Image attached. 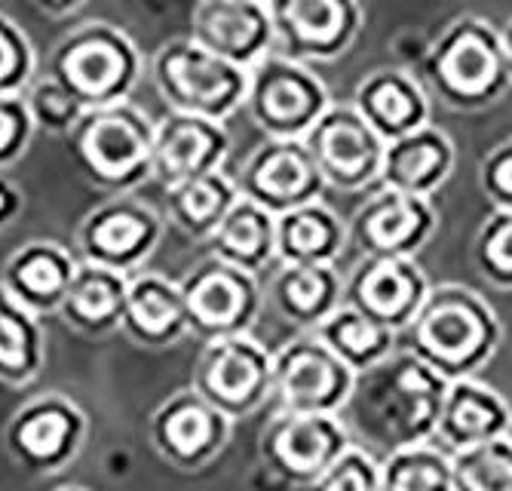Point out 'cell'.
Returning <instances> with one entry per match:
<instances>
[{"label": "cell", "instance_id": "6da1fadb", "mask_svg": "<svg viewBox=\"0 0 512 491\" xmlns=\"http://www.w3.org/2000/svg\"><path fill=\"white\" fill-rule=\"evenodd\" d=\"M448 381L399 347L384 363L356 375L341 409L353 449L384 461L402 449L433 442Z\"/></svg>", "mask_w": 512, "mask_h": 491}, {"label": "cell", "instance_id": "7a4b0ae2", "mask_svg": "<svg viewBox=\"0 0 512 491\" xmlns=\"http://www.w3.org/2000/svg\"><path fill=\"white\" fill-rule=\"evenodd\" d=\"M503 329L485 295L460 283L433 286L414 323L399 335V347L427 363L439 378H476L500 347Z\"/></svg>", "mask_w": 512, "mask_h": 491}, {"label": "cell", "instance_id": "3957f363", "mask_svg": "<svg viewBox=\"0 0 512 491\" xmlns=\"http://www.w3.org/2000/svg\"><path fill=\"white\" fill-rule=\"evenodd\" d=\"M421 83L430 99L451 111H482L497 105L509 89L512 74L500 28L476 13H463L442 28L424 59Z\"/></svg>", "mask_w": 512, "mask_h": 491}, {"label": "cell", "instance_id": "277c9868", "mask_svg": "<svg viewBox=\"0 0 512 491\" xmlns=\"http://www.w3.org/2000/svg\"><path fill=\"white\" fill-rule=\"evenodd\" d=\"M243 108L270 142H304L332 108V96L310 65L273 53L249 71Z\"/></svg>", "mask_w": 512, "mask_h": 491}, {"label": "cell", "instance_id": "5b68a950", "mask_svg": "<svg viewBox=\"0 0 512 491\" xmlns=\"http://www.w3.org/2000/svg\"><path fill=\"white\" fill-rule=\"evenodd\" d=\"M356 375L313 332L273 353V415H341Z\"/></svg>", "mask_w": 512, "mask_h": 491}, {"label": "cell", "instance_id": "8992f818", "mask_svg": "<svg viewBox=\"0 0 512 491\" xmlns=\"http://www.w3.org/2000/svg\"><path fill=\"white\" fill-rule=\"evenodd\" d=\"M157 80L175 114L212 123H221L240 105H246L249 93V71L209 56L191 40L172 43L163 50L157 62Z\"/></svg>", "mask_w": 512, "mask_h": 491}, {"label": "cell", "instance_id": "52a82bcc", "mask_svg": "<svg viewBox=\"0 0 512 491\" xmlns=\"http://www.w3.org/2000/svg\"><path fill=\"white\" fill-rule=\"evenodd\" d=\"M304 145L325 188L356 194L381 185L387 142L359 117L353 102H332V108L307 132Z\"/></svg>", "mask_w": 512, "mask_h": 491}, {"label": "cell", "instance_id": "ba28073f", "mask_svg": "<svg viewBox=\"0 0 512 491\" xmlns=\"http://www.w3.org/2000/svg\"><path fill=\"white\" fill-rule=\"evenodd\" d=\"M353 449L338 415H273L261 430V458L273 476L310 488Z\"/></svg>", "mask_w": 512, "mask_h": 491}, {"label": "cell", "instance_id": "9c48e42d", "mask_svg": "<svg viewBox=\"0 0 512 491\" xmlns=\"http://www.w3.org/2000/svg\"><path fill=\"white\" fill-rule=\"evenodd\" d=\"M276 53L301 65L341 59L362 34L365 10L356 0H273Z\"/></svg>", "mask_w": 512, "mask_h": 491}, {"label": "cell", "instance_id": "30bf717a", "mask_svg": "<svg viewBox=\"0 0 512 491\" xmlns=\"http://www.w3.org/2000/svg\"><path fill=\"white\" fill-rule=\"evenodd\" d=\"M273 353L249 335L209 344L197 369V396L227 421L252 415L270 399Z\"/></svg>", "mask_w": 512, "mask_h": 491}, {"label": "cell", "instance_id": "8fae6325", "mask_svg": "<svg viewBox=\"0 0 512 491\" xmlns=\"http://www.w3.org/2000/svg\"><path fill=\"white\" fill-rule=\"evenodd\" d=\"M188 326L206 341L246 335L261 310V289L252 274L224 261H209L181 289Z\"/></svg>", "mask_w": 512, "mask_h": 491}, {"label": "cell", "instance_id": "7c38bea8", "mask_svg": "<svg viewBox=\"0 0 512 491\" xmlns=\"http://www.w3.org/2000/svg\"><path fill=\"white\" fill-rule=\"evenodd\" d=\"M243 200L261 206L273 218L322 203L325 182L304 142H264L237 178Z\"/></svg>", "mask_w": 512, "mask_h": 491}, {"label": "cell", "instance_id": "4fadbf2b", "mask_svg": "<svg viewBox=\"0 0 512 491\" xmlns=\"http://www.w3.org/2000/svg\"><path fill=\"white\" fill-rule=\"evenodd\" d=\"M191 43L209 56L252 71L276 53V28L264 0H206L191 13Z\"/></svg>", "mask_w": 512, "mask_h": 491}, {"label": "cell", "instance_id": "5bb4252c", "mask_svg": "<svg viewBox=\"0 0 512 491\" xmlns=\"http://www.w3.org/2000/svg\"><path fill=\"white\" fill-rule=\"evenodd\" d=\"M430 280L414 258H362L344 283V304L402 335L430 295Z\"/></svg>", "mask_w": 512, "mask_h": 491}, {"label": "cell", "instance_id": "9a60e30c", "mask_svg": "<svg viewBox=\"0 0 512 491\" xmlns=\"http://www.w3.org/2000/svg\"><path fill=\"white\" fill-rule=\"evenodd\" d=\"M439 215L430 200L378 188L347 221L350 243L362 258H414L436 234Z\"/></svg>", "mask_w": 512, "mask_h": 491}, {"label": "cell", "instance_id": "2e32d148", "mask_svg": "<svg viewBox=\"0 0 512 491\" xmlns=\"http://www.w3.org/2000/svg\"><path fill=\"white\" fill-rule=\"evenodd\" d=\"M359 117L390 145L433 123V99L408 68H378L359 80L353 93Z\"/></svg>", "mask_w": 512, "mask_h": 491}, {"label": "cell", "instance_id": "e0dca14e", "mask_svg": "<svg viewBox=\"0 0 512 491\" xmlns=\"http://www.w3.org/2000/svg\"><path fill=\"white\" fill-rule=\"evenodd\" d=\"M503 436H512V406L506 403V396L479 378L451 381L433 436L439 449L454 458Z\"/></svg>", "mask_w": 512, "mask_h": 491}, {"label": "cell", "instance_id": "ac0fdd59", "mask_svg": "<svg viewBox=\"0 0 512 491\" xmlns=\"http://www.w3.org/2000/svg\"><path fill=\"white\" fill-rule=\"evenodd\" d=\"M227 154V132L221 123L172 114L154 136L151 169L160 182L172 191L194 182V178L221 172V160Z\"/></svg>", "mask_w": 512, "mask_h": 491}, {"label": "cell", "instance_id": "d6986e66", "mask_svg": "<svg viewBox=\"0 0 512 491\" xmlns=\"http://www.w3.org/2000/svg\"><path fill=\"white\" fill-rule=\"evenodd\" d=\"M454 163H457L454 142L448 139L445 129L430 123L411 132V136L387 145L384 166H381V188L433 203V197L451 178Z\"/></svg>", "mask_w": 512, "mask_h": 491}, {"label": "cell", "instance_id": "ffe728a7", "mask_svg": "<svg viewBox=\"0 0 512 491\" xmlns=\"http://www.w3.org/2000/svg\"><path fill=\"white\" fill-rule=\"evenodd\" d=\"M344 283L338 264H279L267 301L286 323L313 332L344 304Z\"/></svg>", "mask_w": 512, "mask_h": 491}, {"label": "cell", "instance_id": "44dd1931", "mask_svg": "<svg viewBox=\"0 0 512 491\" xmlns=\"http://www.w3.org/2000/svg\"><path fill=\"white\" fill-rule=\"evenodd\" d=\"M151 148L154 136L142 123V117L123 108L86 120L80 132V151L89 169L102 178L126 182V178L138 175L145 166H151Z\"/></svg>", "mask_w": 512, "mask_h": 491}, {"label": "cell", "instance_id": "7402d4cb", "mask_svg": "<svg viewBox=\"0 0 512 491\" xmlns=\"http://www.w3.org/2000/svg\"><path fill=\"white\" fill-rule=\"evenodd\" d=\"M347 243V221L325 203L276 218V264H338Z\"/></svg>", "mask_w": 512, "mask_h": 491}, {"label": "cell", "instance_id": "603a6c76", "mask_svg": "<svg viewBox=\"0 0 512 491\" xmlns=\"http://www.w3.org/2000/svg\"><path fill=\"white\" fill-rule=\"evenodd\" d=\"M227 427L230 421L218 415L206 399H200L197 393H184L160 412L157 439L160 449L175 464L191 467V464H203L221 449L227 439Z\"/></svg>", "mask_w": 512, "mask_h": 491}, {"label": "cell", "instance_id": "cb8c5ba5", "mask_svg": "<svg viewBox=\"0 0 512 491\" xmlns=\"http://www.w3.org/2000/svg\"><path fill=\"white\" fill-rule=\"evenodd\" d=\"M65 89L83 102H105L117 89H123L132 77V59L123 43L111 37L80 40L62 56Z\"/></svg>", "mask_w": 512, "mask_h": 491}, {"label": "cell", "instance_id": "d4e9b609", "mask_svg": "<svg viewBox=\"0 0 512 491\" xmlns=\"http://www.w3.org/2000/svg\"><path fill=\"white\" fill-rule=\"evenodd\" d=\"M209 243L215 261H224L255 277L276 261V218L240 197V203L227 212Z\"/></svg>", "mask_w": 512, "mask_h": 491}, {"label": "cell", "instance_id": "484cf974", "mask_svg": "<svg viewBox=\"0 0 512 491\" xmlns=\"http://www.w3.org/2000/svg\"><path fill=\"white\" fill-rule=\"evenodd\" d=\"M313 335L329 347L353 375L368 372L371 366L384 363L390 353L399 350L396 332L384 329L375 320H368L365 314H359V310L347 304H341L319 329H313Z\"/></svg>", "mask_w": 512, "mask_h": 491}, {"label": "cell", "instance_id": "4316f807", "mask_svg": "<svg viewBox=\"0 0 512 491\" xmlns=\"http://www.w3.org/2000/svg\"><path fill=\"white\" fill-rule=\"evenodd\" d=\"M240 203V191L234 178L224 172H212L194 182L169 191V212L181 231L191 237H212L227 212Z\"/></svg>", "mask_w": 512, "mask_h": 491}, {"label": "cell", "instance_id": "83f0119b", "mask_svg": "<svg viewBox=\"0 0 512 491\" xmlns=\"http://www.w3.org/2000/svg\"><path fill=\"white\" fill-rule=\"evenodd\" d=\"M126 320L138 338L148 341H166L175 338L188 326V310H184L181 289H172L160 277L138 280L126 292Z\"/></svg>", "mask_w": 512, "mask_h": 491}, {"label": "cell", "instance_id": "f1b7e54d", "mask_svg": "<svg viewBox=\"0 0 512 491\" xmlns=\"http://www.w3.org/2000/svg\"><path fill=\"white\" fill-rule=\"evenodd\" d=\"M381 491H454L451 455L421 442L381 461Z\"/></svg>", "mask_w": 512, "mask_h": 491}, {"label": "cell", "instance_id": "f546056e", "mask_svg": "<svg viewBox=\"0 0 512 491\" xmlns=\"http://www.w3.org/2000/svg\"><path fill=\"white\" fill-rule=\"evenodd\" d=\"M454 491H512V436L451 458Z\"/></svg>", "mask_w": 512, "mask_h": 491}, {"label": "cell", "instance_id": "4dcf8cb0", "mask_svg": "<svg viewBox=\"0 0 512 491\" xmlns=\"http://www.w3.org/2000/svg\"><path fill=\"white\" fill-rule=\"evenodd\" d=\"M154 237V218L138 212H111L89 228V249L102 258H132L148 249Z\"/></svg>", "mask_w": 512, "mask_h": 491}, {"label": "cell", "instance_id": "1f68e13d", "mask_svg": "<svg viewBox=\"0 0 512 491\" xmlns=\"http://www.w3.org/2000/svg\"><path fill=\"white\" fill-rule=\"evenodd\" d=\"M473 261L491 286L512 289V212H491L485 218L473 240Z\"/></svg>", "mask_w": 512, "mask_h": 491}, {"label": "cell", "instance_id": "d6a6232c", "mask_svg": "<svg viewBox=\"0 0 512 491\" xmlns=\"http://www.w3.org/2000/svg\"><path fill=\"white\" fill-rule=\"evenodd\" d=\"M123 304V283L108 271H83L68 289V310L80 323H108Z\"/></svg>", "mask_w": 512, "mask_h": 491}, {"label": "cell", "instance_id": "836d02e7", "mask_svg": "<svg viewBox=\"0 0 512 491\" xmlns=\"http://www.w3.org/2000/svg\"><path fill=\"white\" fill-rule=\"evenodd\" d=\"M68 433H71V418L59 409H40L34 415H28L22 424H19V445L22 452L37 458V461H50L56 458L65 442H68Z\"/></svg>", "mask_w": 512, "mask_h": 491}, {"label": "cell", "instance_id": "e575fe53", "mask_svg": "<svg viewBox=\"0 0 512 491\" xmlns=\"http://www.w3.org/2000/svg\"><path fill=\"white\" fill-rule=\"evenodd\" d=\"M13 280H16L19 292H25V298H31V301H53L68 286V271H65V264L53 252L37 249V252L25 255L16 264Z\"/></svg>", "mask_w": 512, "mask_h": 491}, {"label": "cell", "instance_id": "d590c367", "mask_svg": "<svg viewBox=\"0 0 512 491\" xmlns=\"http://www.w3.org/2000/svg\"><path fill=\"white\" fill-rule=\"evenodd\" d=\"M307 491H381V461L350 449Z\"/></svg>", "mask_w": 512, "mask_h": 491}, {"label": "cell", "instance_id": "8d00e7d4", "mask_svg": "<svg viewBox=\"0 0 512 491\" xmlns=\"http://www.w3.org/2000/svg\"><path fill=\"white\" fill-rule=\"evenodd\" d=\"M479 188L494 212H512V139L500 142L482 157Z\"/></svg>", "mask_w": 512, "mask_h": 491}, {"label": "cell", "instance_id": "74e56055", "mask_svg": "<svg viewBox=\"0 0 512 491\" xmlns=\"http://www.w3.org/2000/svg\"><path fill=\"white\" fill-rule=\"evenodd\" d=\"M31 350L28 326L13 314L10 304L0 298V369L4 372H25Z\"/></svg>", "mask_w": 512, "mask_h": 491}, {"label": "cell", "instance_id": "f35d334b", "mask_svg": "<svg viewBox=\"0 0 512 491\" xmlns=\"http://www.w3.org/2000/svg\"><path fill=\"white\" fill-rule=\"evenodd\" d=\"M74 96L68 89L59 86H40L34 93V114L46 123V126H65L74 120Z\"/></svg>", "mask_w": 512, "mask_h": 491}, {"label": "cell", "instance_id": "ab89813d", "mask_svg": "<svg viewBox=\"0 0 512 491\" xmlns=\"http://www.w3.org/2000/svg\"><path fill=\"white\" fill-rule=\"evenodd\" d=\"M22 62H25L22 47L16 43V37L10 34V28L0 22V86H7V83L16 80Z\"/></svg>", "mask_w": 512, "mask_h": 491}, {"label": "cell", "instance_id": "60d3db41", "mask_svg": "<svg viewBox=\"0 0 512 491\" xmlns=\"http://www.w3.org/2000/svg\"><path fill=\"white\" fill-rule=\"evenodd\" d=\"M19 132H22V117L16 105L0 102V157L10 154L13 145L19 142Z\"/></svg>", "mask_w": 512, "mask_h": 491}, {"label": "cell", "instance_id": "b9f144b4", "mask_svg": "<svg viewBox=\"0 0 512 491\" xmlns=\"http://www.w3.org/2000/svg\"><path fill=\"white\" fill-rule=\"evenodd\" d=\"M500 37H503V50H506V62H509V74H512V16L500 25Z\"/></svg>", "mask_w": 512, "mask_h": 491}]
</instances>
